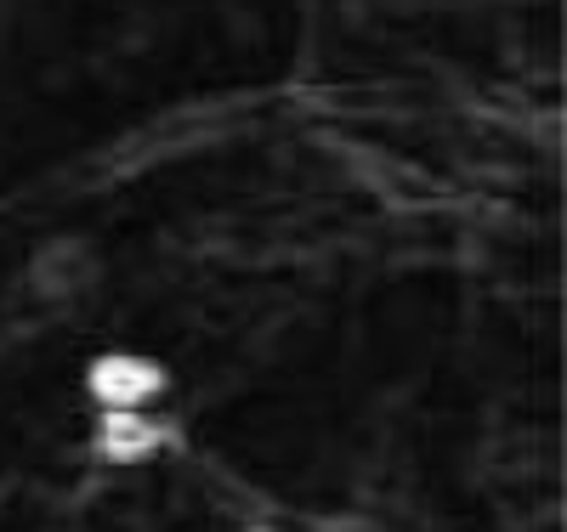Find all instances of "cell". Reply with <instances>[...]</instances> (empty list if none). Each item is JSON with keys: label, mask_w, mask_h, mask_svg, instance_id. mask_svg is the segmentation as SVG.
<instances>
[{"label": "cell", "mask_w": 567, "mask_h": 532, "mask_svg": "<svg viewBox=\"0 0 567 532\" xmlns=\"http://www.w3.org/2000/svg\"><path fill=\"white\" fill-rule=\"evenodd\" d=\"M85 392L97 397L103 408H142L148 397L165 392V368L148 363V357H131V352H109V357L91 363Z\"/></svg>", "instance_id": "1"}, {"label": "cell", "mask_w": 567, "mask_h": 532, "mask_svg": "<svg viewBox=\"0 0 567 532\" xmlns=\"http://www.w3.org/2000/svg\"><path fill=\"white\" fill-rule=\"evenodd\" d=\"M159 419H148V414H136V408H103V419H97V448H103V459H114V465H136V459H148L154 448H159Z\"/></svg>", "instance_id": "2"}, {"label": "cell", "mask_w": 567, "mask_h": 532, "mask_svg": "<svg viewBox=\"0 0 567 532\" xmlns=\"http://www.w3.org/2000/svg\"><path fill=\"white\" fill-rule=\"evenodd\" d=\"M250 532H267V526H250Z\"/></svg>", "instance_id": "3"}]
</instances>
